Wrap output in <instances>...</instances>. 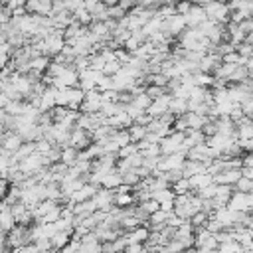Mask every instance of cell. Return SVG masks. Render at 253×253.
<instances>
[{
	"label": "cell",
	"instance_id": "obj_21",
	"mask_svg": "<svg viewBox=\"0 0 253 253\" xmlns=\"http://www.w3.org/2000/svg\"><path fill=\"white\" fill-rule=\"evenodd\" d=\"M182 172H184L186 178H192V176H196V174H204V172H208V166L202 164V162H196V160H186V166H184Z\"/></svg>",
	"mask_w": 253,
	"mask_h": 253
},
{
	"label": "cell",
	"instance_id": "obj_7",
	"mask_svg": "<svg viewBox=\"0 0 253 253\" xmlns=\"http://www.w3.org/2000/svg\"><path fill=\"white\" fill-rule=\"evenodd\" d=\"M93 202H95V206H97L99 211H107L109 213L115 208V192L105 190V188H99V192L95 194Z\"/></svg>",
	"mask_w": 253,
	"mask_h": 253
},
{
	"label": "cell",
	"instance_id": "obj_18",
	"mask_svg": "<svg viewBox=\"0 0 253 253\" xmlns=\"http://www.w3.org/2000/svg\"><path fill=\"white\" fill-rule=\"evenodd\" d=\"M134 206H136L134 192H128V194H115V208L128 210V208H134Z\"/></svg>",
	"mask_w": 253,
	"mask_h": 253
},
{
	"label": "cell",
	"instance_id": "obj_20",
	"mask_svg": "<svg viewBox=\"0 0 253 253\" xmlns=\"http://www.w3.org/2000/svg\"><path fill=\"white\" fill-rule=\"evenodd\" d=\"M77 160H79V150H77V148H73V146H65V148H61V162H63L67 168L75 166Z\"/></svg>",
	"mask_w": 253,
	"mask_h": 253
},
{
	"label": "cell",
	"instance_id": "obj_8",
	"mask_svg": "<svg viewBox=\"0 0 253 253\" xmlns=\"http://www.w3.org/2000/svg\"><path fill=\"white\" fill-rule=\"evenodd\" d=\"M22 144H24V138L18 132H14V130H4L2 132V148L8 150L10 154L18 152L22 148Z\"/></svg>",
	"mask_w": 253,
	"mask_h": 253
},
{
	"label": "cell",
	"instance_id": "obj_22",
	"mask_svg": "<svg viewBox=\"0 0 253 253\" xmlns=\"http://www.w3.org/2000/svg\"><path fill=\"white\" fill-rule=\"evenodd\" d=\"M186 113H188V101H186V99L172 97V103H170V115H174V117L178 119V117H184Z\"/></svg>",
	"mask_w": 253,
	"mask_h": 253
},
{
	"label": "cell",
	"instance_id": "obj_36",
	"mask_svg": "<svg viewBox=\"0 0 253 253\" xmlns=\"http://www.w3.org/2000/svg\"><path fill=\"white\" fill-rule=\"evenodd\" d=\"M26 2H28V0H10V2H4V4H6V8H8L10 12H14V10H18V8H24Z\"/></svg>",
	"mask_w": 253,
	"mask_h": 253
},
{
	"label": "cell",
	"instance_id": "obj_30",
	"mask_svg": "<svg viewBox=\"0 0 253 253\" xmlns=\"http://www.w3.org/2000/svg\"><path fill=\"white\" fill-rule=\"evenodd\" d=\"M208 219H210V215H208L206 211H198V213H196V215L190 219V223H192L196 229H202V227H206Z\"/></svg>",
	"mask_w": 253,
	"mask_h": 253
},
{
	"label": "cell",
	"instance_id": "obj_28",
	"mask_svg": "<svg viewBox=\"0 0 253 253\" xmlns=\"http://www.w3.org/2000/svg\"><path fill=\"white\" fill-rule=\"evenodd\" d=\"M113 140H115V142H117L121 148L132 142V140H130V134H128V130H115V134H113Z\"/></svg>",
	"mask_w": 253,
	"mask_h": 253
},
{
	"label": "cell",
	"instance_id": "obj_24",
	"mask_svg": "<svg viewBox=\"0 0 253 253\" xmlns=\"http://www.w3.org/2000/svg\"><path fill=\"white\" fill-rule=\"evenodd\" d=\"M172 190H174V194H176V196H188V194H192L190 180H188V178L178 180L176 184H172Z\"/></svg>",
	"mask_w": 253,
	"mask_h": 253
},
{
	"label": "cell",
	"instance_id": "obj_6",
	"mask_svg": "<svg viewBox=\"0 0 253 253\" xmlns=\"http://www.w3.org/2000/svg\"><path fill=\"white\" fill-rule=\"evenodd\" d=\"M170 103H172V95L166 93V95H162L160 99L152 101V105H150V109H148L146 113H148L152 119H160V117H164V115L170 113Z\"/></svg>",
	"mask_w": 253,
	"mask_h": 253
},
{
	"label": "cell",
	"instance_id": "obj_4",
	"mask_svg": "<svg viewBox=\"0 0 253 253\" xmlns=\"http://www.w3.org/2000/svg\"><path fill=\"white\" fill-rule=\"evenodd\" d=\"M91 144H93L91 132H87V130H83V128H79V126H75V128L71 130L69 146H73V148H77L79 152H83V150H87Z\"/></svg>",
	"mask_w": 253,
	"mask_h": 253
},
{
	"label": "cell",
	"instance_id": "obj_31",
	"mask_svg": "<svg viewBox=\"0 0 253 253\" xmlns=\"http://www.w3.org/2000/svg\"><path fill=\"white\" fill-rule=\"evenodd\" d=\"M136 152H140V148H138V144H134V142H130V144H126V146H123L121 150H119V158H128V156H132V154H136Z\"/></svg>",
	"mask_w": 253,
	"mask_h": 253
},
{
	"label": "cell",
	"instance_id": "obj_32",
	"mask_svg": "<svg viewBox=\"0 0 253 253\" xmlns=\"http://www.w3.org/2000/svg\"><path fill=\"white\" fill-rule=\"evenodd\" d=\"M176 132H188L190 130V126H188V121H186V117H178L176 121H174V126H172Z\"/></svg>",
	"mask_w": 253,
	"mask_h": 253
},
{
	"label": "cell",
	"instance_id": "obj_25",
	"mask_svg": "<svg viewBox=\"0 0 253 253\" xmlns=\"http://www.w3.org/2000/svg\"><path fill=\"white\" fill-rule=\"evenodd\" d=\"M152 200H156L158 204H166V202H176V194H174V190H172V188H168V190H160V192L152 194Z\"/></svg>",
	"mask_w": 253,
	"mask_h": 253
},
{
	"label": "cell",
	"instance_id": "obj_14",
	"mask_svg": "<svg viewBox=\"0 0 253 253\" xmlns=\"http://www.w3.org/2000/svg\"><path fill=\"white\" fill-rule=\"evenodd\" d=\"M51 65V57L49 55H38L30 61V73H38V75H45L47 69Z\"/></svg>",
	"mask_w": 253,
	"mask_h": 253
},
{
	"label": "cell",
	"instance_id": "obj_35",
	"mask_svg": "<svg viewBox=\"0 0 253 253\" xmlns=\"http://www.w3.org/2000/svg\"><path fill=\"white\" fill-rule=\"evenodd\" d=\"M192 2H180V4H176V14H180V16H186L190 10H192Z\"/></svg>",
	"mask_w": 253,
	"mask_h": 253
},
{
	"label": "cell",
	"instance_id": "obj_11",
	"mask_svg": "<svg viewBox=\"0 0 253 253\" xmlns=\"http://www.w3.org/2000/svg\"><path fill=\"white\" fill-rule=\"evenodd\" d=\"M18 225L14 213H12V208L8 204L2 202V213H0V227H2V235H8L14 227Z\"/></svg>",
	"mask_w": 253,
	"mask_h": 253
},
{
	"label": "cell",
	"instance_id": "obj_29",
	"mask_svg": "<svg viewBox=\"0 0 253 253\" xmlns=\"http://www.w3.org/2000/svg\"><path fill=\"white\" fill-rule=\"evenodd\" d=\"M233 190H235V192H243V194H251V192H253V180L241 176V180L233 186Z\"/></svg>",
	"mask_w": 253,
	"mask_h": 253
},
{
	"label": "cell",
	"instance_id": "obj_16",
	"mask_svg": "<svg viewBox=\"0 0 253 253\" xmlns=\"http://www.w3.org/2000/svg\"><path fill=\"white\" fill-rule=\"evenodd\" d=\"M208 142V136L204 130H188L186 132V142H184V148L190 150V148H196L200 144H206Z\"/></svg>",
	"mask_w": 253,
	"mask_h": 253
},
{
	"label": "cell",
	"instance_id": "obj_3",
	"mask_svg": "<svg viewBox=\"0 0 253 253\" xmlns=\"http://www.w3.org/2000/svg\"><path fill=\"white\" fill-rule=\"evenodd\" d=\"M101 109H103V97H101V93L97 89L85 93V99H83V105H81V113H85V115H97V113H101Z\"/></svg>",
	"mask_w": 253,
	"mask_h": 253
},
{
	"label": "cell",
	"instance_id": "obj_10",
	"mask_svg": "<svg viewBox=\"0 0 253 253\" xmlns=\"http://www.w3.org/2000/svg\"><path fill=\"white\" fill-rule=\"evenodd\" d=\"M150 237V227L148 225H140L132 231H126L125 233V241H126V247L128 245H138V243H146Z\"/></svg>",
	"mask_w": 253,
	"mask_h": 253
},
{
	"label": "cell",
	"instance_id": "obj_2",
	"mask_svg": "<svg viewBox=\"0 0 253 253\" xmlns=\"http://www.w3.org/2000/svg\"><path fill=\"white\" fill-rule=\"evenodd\" d=\"M186 154H182V152H178V154H172V156H162L160 158V164H158V170L156 172H162V174H166V172H176V170H184V166H186Z\"/></svg>",
	"mask_w": 253,
	"mask_h": 253
},
{
	"label": "cell",
	"instance_id": "obj_17",
	"mask_svg": "<svg viewBox=\"0 0 253 253\" xmlns=\"http://www.w3.org/2000/svg\"><path fill=\"white\" fill-rule=\"evenodd\" d=\"M188 180H190L192 192H200V190H204V188H208V186H211V184H213V176H211L210 172L196 174V176H192V178H188Z\"/></svg>",
	"mask_w": 253,
	"mask_h": 253
},
{
	"label": "cell",
	"instance_id": "obj_19",
	"mask_svg": "<svg viewBox=\"0 0 253 253\" xmlns=\"http://www.w3.org/2000/svg\"><path fill=\"white\" fill-rule=\"evenodd\" d=\"M119 186H123V176L115 170V172H111V174H107L105 178H103V182H101V188H105V190H111V192H115Z\"/></svg>",
	"mask_w": 253,
	"mask_h": 253
},
{
	"label": "cell",
	"instance_id": "obj_9",
	"mask_svg": "<svg viewBox=\"0 0 253 253\" xmlns=\"http://www.w3.org/2000/svg\"><path fill=\"white\" fill-rule=\"evenodd\" d=\"M184 18H186L188 28H200V26L208 20V14H206V10H204V6H202V4H194V6H192V10H190Z\"/></svg>",
	"mask_w": 253,
	"mask_h": 253
},
{
	"label": "cell",
	"instance_id": "obj_5",
	"mask_svg": "<svg viewBox=\"0 0 253 253\" xmlns=\"http://www.w3.org/2000/svg\"><path fill=\"white\" fill-rule=\"evenodd\" d=\"M26 10H28V14L47 18V16L53 14V2L51 0H28Z\"/></svg>",
	"mask_w": 253,
	"mask_h": 253
},
{
	"label": "cell",
	"instance_id": "obj_15",
	"mask_svg": "<svg viewBox=\"0 0 253 253\" xmlns=\"http://www.w3.org/2000/svg\"><path fill=\"white\" fill-rule=\"evenodd\" d=\"M184 117H186V121H188L190 130H204L206 125H208L210 121H213V119H210L208 115H198V113H186Z\"/></svg>",
	"mask_w": 253,
	"mask_h": 253
},
{
	"label": "cell",
	"instance_id": "obj_1",
	"mask_svg": "<svg viewBox=\"0 0 253 253\" xmlns=\"http://www.w3.org/2000/svg\"><path fill=\"white\" fill-rule=\"evenodd\" d=\"M206 14H208V20L219 24V26H227L231 22V10H229V4H223V2H202Z\"/></svg>",
	"mask_w": 253,
	"mask_h": 253
},
{
	"label": "cell",
	"instance_id": "obj_34",
	"mask_svg": "<svg viewBox=\"0 0 253 253\" xmlns=\"http://www.w3.org/2000/svg\"><path fill=\"white\" fill-rule=\"evenodd\" d=\"M125 253H150V249L146 247V243H138V245H128Z\"/></svg>",
	"mask_w": 253,
	"mask_h": 253
},
{
	"label": "cell",
	"instance_id": "obj_27",
	"mask_svg": "<svg viewBox=\"0 0 253 253\" xmlns=\"http://www.w3.org/2000/svg\"><path fill=\"white\" fill-rule=\"evenodd\" d=\"M146 95L152 99V101H156V99H160L162 95H166L168 93V89H164V87H158V85H146Z\"/></svg>",
	"mask_w": 253,
	"mask_h": 253
},
{
	"label": "cell",
	"instance_id": "obj_12",
	"mask_svg": "<svg viewBox=\"0 0 253 253\" xmlns=\"http://www.w3.org/2000/svg\"><path fill=\"white\" fill-rule=\"evenodd\" d=\"M241 170H223V172H219L217 176H213V182L217 184V186H235L239 180H241Z\"/></svg>",
	"mask_w": 253,
	"mask_h": 253
},
{
	"label": "cell",
	"instance_id": "obj_23",
	"mask_svg": "<svg viewBox=\"0 0 253 253\" xmlns=\"http://www.w3.org/2000/svg\"><path fill=\"white\" fill-rule=\"evenodd\" d=\"M126 130H128L130 140H132L134 144L142 142V140L146 138V134H148V128H146V126H140V125H132V126H130V128H126Z\"/></svg>",
	"mask_w": 253,
	"mask_h": 253
},
{
	"label": "cell",
	"instance_id": "obj_38",
	"mask_svg": "<svg viewBox=\"0 0 253 253\" xmlns=\"http://www.w3.org/2000/svg\"><path fill=\"white\" fill-rule=\"evenodd\" d=\"M251 4H253V2H251ZM251 12H253V6H251Z\"/></svg>",
	"mask_w": 253,
	"mask_h": 253
},
{
	"label": "cell",
	"instance_id": "obj_37",
	"mask_svg": "<svg viewBox=\"0 0 253 253\" xmlns=\"http://www.w3.org/2000/svg\"><path fill=\"white\" fill-rule=\"evenodd\" d=\"M241 174H243V178L253 180V168H241Z\"/></svg>",
	"mask_w": 253,
	"mask_h": 253
},
{
	"label": "cell",
	"instance_id": "obj_26",
	"mask_svg": "<svg viewBox=\"0 0 253 253\" xmlns=\"http://www.w3.org/2000/svg\"><path fill=\"white\" fill-rule=\"evenodd\" d=\"M121 69H123V63H119L117 59H115V61H107V65H105V69H103V75L115 77L117 73H121Z\"/></svg>",
	"mask_w": 253,
	"mask_h": 253
},
{
	"label": "cell",
	"instance_id": "obj_33",
	"mask_svg": "<svg viewBox=\"0 0 253 253\" xmlns=\"http://www.w3.org/2000/svg\"><path fill=\"white\" fill-rule=\"evenodd\" d=\"M237 51H239V55L241 57H245V59H249L251 55H253V45L251 43H241V45H237Z\"/></svg>",
	"mask_w": 253,
	"mask_h": 253
},
{
	"label": "cell",
	"instance_id": "obj_13",
	"mask_svg": "<svg viewBox=\"0 0 253 253\" xmlns=\"http://www.w3.org/2000/svg\"><path fill=\"white\" fill-rule=\"evenodd\" d=\"M235 136H237L239 142L251 140V138H253V119L245 117L243 121H239V123L235 125Z\"/></svg>",
	"mask_w": 253,
	"mask_h": 253
}]
</instances>
